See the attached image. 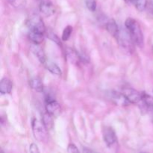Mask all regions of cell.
Wrapping results in <instances>:
<instances>
[{"mask_svg": "<svg viewBox=\"0 0 153 153\" xmlns=\"http://www.w3.org/2000/svg\"><path fill=\"white\" fill-rule=\"evenodd\" d=\"M125 26L134 44L142 48L144 46V36L140 24L133 18H128L125 22Z\"/></svg>", "mask_w": 153, "mask_h": 153, "instance_id": "obj_1", "label": "cell"}, {"mask_svg": "<svg viewBox=\"0 0 153 153\" xmlns=\"http://www.w3.org/2000/svg\"><path fill=\"white\" fill-rule=\"evenodd\" d=\"M115 38L117 40L120 46L127 52L132 53L134 51V43L130 36L127 29L120 28L119 32L117 34Z\"/></svg>", "mask_w": 153, "mask_h": 153, "instance_id": "obj_2", "label": "cell"}, {"mask_svg": "<svg viewBox=\"0 0 153 153\" xmlns=\"http://www.w3.org/2000/svg\"><path fill=\"white\" fill-rule=\"evenodd\" d=\"M31 128L34 138L40 142H46L48 140L47 128L40 120L33 119L31 121Z\"/></svg>", "mask_w": 153, "mask_h": 153, "instance_id": "obj_3", "label": "cell"}, {"mask_svg": "<svg viewBox=\"0 0 153 153\" xmlns=\"http://www.w3.org/2000/svg\"><path fill=\"white\" fill-rule=\"evenodd\" d=\"M27 24H28L30 31H37V32L42 33V34H45L46 32L44 22L39 15H32L27 22Z\"/></svg>", "mask_w": 153, "mask_h": 153, "instance_id": "obj_4", "label": "cell"}, {"mask_svg": "<svg viewBox=\"0 0 153 153\" xmlns=\"http://www.w3.org/2000/svg\"><path fill=\"white\" fill-rule=\"evenodd\" d=\"M103 140L105 143L107 147L114 149L117 145V137L115 131L111 127H105L102 131Z\"/></svg>", "mask_w": 153, "mask_h": 153, "instance_id": "obj_5", "label": "cell"}, {"mask_svg": "<svg viewBox=\"0 0 153 153\" xmlns=\"http://www.w3.org/2000/svg\"><path fill=\"white\" fill-rule=\"evenodd\" d=\"M108 98L112 102L118 106H127L131 104L123 92L120 93L115 91H111L108 94Z\"/></svg>", "mask_w": 153, "mask_h": 153, "instance_id": "obj_6", "label": "cell"}, {"mask_svg": "<svg viewBox=\"0 0 153 153\" xmlns=\"http://www.w3.org/2000/svg\"><path fill=\"white\" fill-rule=\"evenodd\" d=\"M139 107L144 113H149L153 110V97L145 92H142V99Z\"/></svg>", "mask_w": 153, "mask_h": 153, "instance_id": "obj_7", "label": "cell"}, {"mask_svg": "<svg viewBox=\"0 0 153 153\" xmlns=\"http://www.w3.org/2000/svg\"><path fill=\"white\" fill-rule=\"evenodd\" d=\"M124 95L126 97L130 103L133 104H139L141 101L142 93L138 92L133 88H124L122 91Z\"/></svg>", "mask_w": 153, "mask_h": 153, "instance_id": "obj_8", "label": "cell"}, {"mask_svg": "<svg viewBox=\"0 0 153 153\" xmlns=\"http://www.w3.org/2000/svg\"><path fill=\"white\" fill-rule=\"evenodd\" d=\"M46 111L47 113L55 117L60 115L61 112V108L56 100H52L46 102Z\"/></svg>", "mask_w": 153, "mask_h": 153, "instance_id": "obj_9", "label": "cell"}, {"mask_svg": "<svg viewBox=\"0 0 153 153\" xmlns=\"http://www.w3.org/2000/svg\"><path fill=\"white\" fill-rule=\"evenodd\" d=\"M40 11L46 16H50L55 13V7L49 0H42L39 5Z\"/></svg>", "mask_w": 153, "mask_h": 153, "instance_id": "obj_10", "label": "cell"}, {"mask_svg": "<svg viewBox=\"0 0 153 153\" xmlns=\"http://www.w3.org/2000/svg\"><path fill=\"white\" fill-rule=\"evenodd\" d=\"M38 45L39 44L33 43V45H31V50L34 53V55L37 57V59L40 61V62L41 64H44L45 62L47 61V58H46V54H45L43 49L40 46H39Z\"/></svg>", "mask_w": 153, "mask_h": 153, "instance_id": "obj_11", "label": "cell"}, {"mask_svg": "<svg viewBox=\"0 0 153 153\" xmlns=\"http://www.w3.org/2000/svg\"><path fill=\"white\" fill-rule=\"evenodd\" d=\"M66 58H67V61H70L73 64H79L82 58L76 50L70 49V48H68L66 50Z\"/></svg>", "mask_w": 153, "mask_h": 153, "instance_id": "obj_12", "label": "cell"}, {"mask_svg": "<svg viewBox=\"0 0 153 153\" xmlns=\"http://www.w3.org/2000/svg\"><path fill=\"white\" fill-rule=\"evenodd\" d=\"M13 88V84L11 81L7 78H3L0 83V92L2 95L8 94L11 92Z\"/></svg>", "mask_w": 153, "mask_h": 153, "instance_id": "obj_13", "label": "cell"}, {"mask_svg": "<svg viewBox=\"0 0 153 153\" xmlns=\"http://www.w3.org/2000/svg\"><path fill=\"white\" fill-rule=\"evenodd\" d=\"M105 27L109 34L111 36H113V37H116L117 34L119 32L120 27L118 26V25L115 22L114 19H111L108 20L105 23Z\"/></svg>", "mask_w": 153, "mask_h": 153, "instance_id": "obj_14", "label": "cell"}, {"mask_svg": "<svg viewBox=\"0 0 153 153\" xmlns=\"http://www.w3.org/2000/svg\"><path fill=\"white\" fill-rule=\"evenodd\" d=\"M44 66L46 68V70L50 72L51 73H52V74L56 75V76H61V74H62L61 68L55 63H53L47 60L45 62Z\"/></svg>", "mask_w": 153, "mask_h": 153, "instance_id": "obj_15", "label": "cell"}, {"mask_svg": "<svg viewBox=\"0 0 153 153\" xmlns=\"http://www.w3.org/2000/svg\"><path fill=\"white\" fill-rule=\"evenodd\" d=\"M44 34L42 33L37 32V31H30L28 33V38L34 44H40L43 41L44 39Z\"/></svg>", "mask_w": 153, "mask_h": 153, "instance_id": "obj_16", "label": "cell"}, {"mask_svg": "<svg viewBox=\"0 0 153 153\" xmlns=\"http://www.w3.org/2000/svg\"><path fill=\"white\" fill-rule=\"evenodd\" d=\"M29 85L33 90L37 92H43V85L41 80L38 78H33L29 81Z\"/></svg>", "mask_w": 153, "mask_h": 153, "instance_id": "obj_17", "label": "cell"}, {"mask_svg": "<svg viewBox=\"0 0 153 153\" xmlns=\"http://www.w3.org/2000/svg\"><path fill=\"white\" fill-rule=\"evenodd\" d=\"M53 117L52 115L49 114V113H45L43 114V117H42V122L44 124V126H46V128L48 130L52 129V127H53V119H52Z\"/></svg>", "mask_w": 153, "mask_h": 153, "instance_id": "obj_18", "label": "cell"}, {"mask_svg": "<svg viewBox=\"0 0 153 153\" xmlns=\"http://www.w3.org/2000/svg\"><path fill=\"white\" fill-rule=\"evenodd\" d=\"M131 4H133L138 11H143L147 7V0H132Z\"/></svg>", "mask_w": 153, "mask_h": 153, "instance_id": "obj_19", "label": "cell"}, {"mask_svg": "<svg viewBox=\"0 0 153 153\" xmlns=\"http://www.w3.org/2000/svg\"><path fill=\"white\" fill-rule=\"evenodd\" d=\"M72 32H73V27L71 25H67L65 28L64 29L62 33V40L64 41H67L70 39V36H71Z\"/></svg>", "mask_w": 153, "mask_h": 153, "instance_id": "obj_20", "label": "cell"}, {"mask_svg": "<svg viewBox=\"0 0 153 153\" xmlns=\"http://www.w3.org/2000/svg\"><path fill=\"white\" fill-rule=\"evenodd\" d=\"M85 4L88 10L91 11H95L97 9V1L96 0H85Z\"/></svg>", "mask_w": 153, "mask_h": 153, "instance_id": "obj_21", "label": "cell"}, {"mask_svg": "<svg viewBox=\"0 0 153 153\" xmlns=\"http://www.w3.org/2000/svg\"><path fill=\"white\" fill-rule=\"evenodd\" d=\"M7 1L16 7H23L25 4V0H7Z\"/></svg>", "mask_w": 153, "mask_h": 153, "instance_id": "obj_22", "label": "cell"}, {"mask_svg": "<svg viewBox=\"0 0 153 153\" xmlns=\"http://www.w3.org/2000/svg\"><path fill=\"white\" fill-rule=\"evenodd\" d=\"M47 37H49V38L51 40H52V41H54V42H55V43H56L57 44H58V45H61V40H60L59 37H58V36H57L56 34H55V33H53V32H48Z\"/></svg>", "mask_w": 153, "mask_h": 153, "instance_id": "obj_23", "label": "cell"}, {"mask_svg": "<svg viewBox=\"0 0 153 153\" xmlns=\"http://www.w3.org/2000/svg\"><path fill=\"white\" fill-rule=\"evenodd\" d=\"M67 152L71 153V152H79V150L78 149V148L76 147V146L73 143H70L67 147Z\"/></svg>", "mask_w": 153, "mask_h": 153, "instance_id": "obj_24", "label": "cell"}, {"mask_svg": "<svg viewBox=\"0 0 153 153\" xmlns=\"http://www.w3.org/2000/svg\"><path fill=\"white\" fill-rule=\"evenodd\" d=\"M29 151L32 153H38L40 151H39L38 147H37V145L35 143H31L29 146Z\"/></svg>", "mask_w": 153, "mask_h": 153, "instance_id": "obj_25", "label": "cell"}, {"mask_svg": "<svg viewBox=\"0 0 153 153\" xmlns=\"http://www.w3.org/2000/svg\"><path fill=\"white\" fill-rule=\"evenodd\" d=\"M83 152H92V150H91V149H87L86 148H84L83 149Z\"/></svg>", "mask_w": 153, "mask_h": 153, "instance_id": "obj_26", "label": "cell"}, {"mask_svg": "<svg viewBox=\"0 0 153 153\" xmlns=\"http://www.w3.org/2000/svg\"><path fill=\"white\" fill-rule=\"evenodd\" d=\"M125 1H126L127 3H131L132 2V0H124Z\"/></svg>", "mask_w": 153, "mask_h": 153, "instance_id": "obj_27", "label": "cell"}, {"mask_svg": "<svg viewBox=\"0 0 153 153\" xmlns=\"http://www.w3.org/2000/svg\"><path fill=\"white\" fill-rule=\"evenodd\" d=\"M150 114L152 115V122H153V110L152 111L150 112Z\"/></svg>", "mask_w": 153, "mask_h": 153, "instance_id": "obj_28", "label": "cell"}, {"mask_svg": "<svg viewBox=\"0 0 153 153\" xmlns=\"http://www.w3.org/2000/svg\"><path fill=\"white\" fill-rule=\"evenodd\" d=\"M152 52H153V46H152Z\"/></svg>", "mask_w": 153, "mask_h": 153, "instance_id": "obj_29", "label": "cell"}, {"mask_svg": "<svg viewBox=\"0 0 153 153\" xmlns=\"http://www.w3.org/2000/svg\"><path fill=\"white\" fill-rule=\"evenodd\" d=\"M152 13H153V9H152Z\"/></svg>", "mask_w": 153, "mask_h": 153, "instance_id": "obj_30", "label": "cell"}]
</instances>
